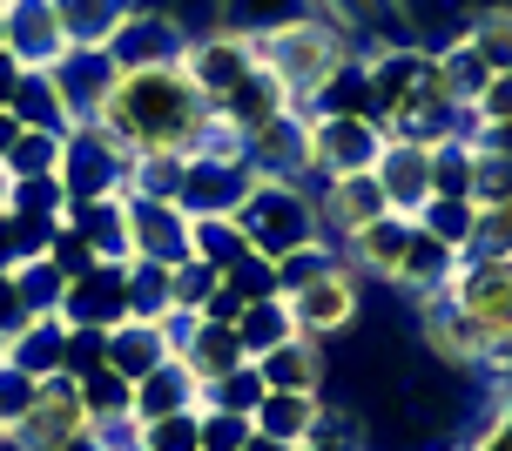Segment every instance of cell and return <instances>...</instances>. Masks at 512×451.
Here are the masks:
<instances>
[{
    "label": "cell",
    "mask_w": 512,
    "mask_h": 451,
    "mask_svg": "<svg viewBox=\"0 0 512 451\" xmlns=\"http://www.w3.org/2000/svg\"><path fill=\"white\" fill-rule=\"evenodd\" d=\"M95 128L128 162H142V155H196L216 135L209 101L196 95V81L182 68H128V75H115Z\"/></svg>",
    "instance_id": "obj_1"
},
{
    "label": "cell",
    "mask_w": 512,
    "mask_h": 451,
    "mask_svg": "<svg viewBox=\"0 0 512 451\" xmlns=\"http://www.w3.org/2000/svg\"><path fill=\"white\" fill-rule=\"evenodd\" d=\"M250 54H256V68L290 95V108H310L317 88H324L344 61H358L364 48L351 34H337L324 14H310V21H290V27H277V34H256Z\"/></svg>",
    "instance_id": "obj_2"
},
{
    "label": "cell",
    "mask_w": 512,
    "mask_h": 451,
    "mask_svg": "<svg viewBox=\"0 0 512 451\" xmlns=\"http://www.w3.org/2000/svg\"><path fill=\"white\" fill-rule=\"evenodd\" d=\"M236 229H243L250 256H263V263H283L290 250L324 243L317 236V202H310V189L304 182H270V176H256V189L243 196Z\"/></svg>",
    "instance_id": "obj_3"
},
{
    "label": "cell",
    "mask_w": 512,
    "mask_h": 451,
    "mask_svg": "<svg viewBox=\"0 0 512 451\" xmlns=\"http://www.w3.org/2000/svg\"><path fill=\"white\" fill-rule=\"evenodd\" d=\"M283 303H290V324L304 330V337L331 344V337H344V330H358V317H364V276L351 270V256L337 250L317 276H304L297 290H283Z\"/></svg>",
    "instance_id": "obj_4"
},
{
    "label": "cell",
    "mask_w": 512,
    "mask_h": 451,
    "mask_svg": "<svg viewBox=\"0 0 512 451\" xmlns=\"http://www.w3.org/2000/svg\"><path fill=\"white\" fill-rule=\"evenodd\" d=\"M250 189H256V169H250V155H243V142H230V135L216 128L203 149L189 155L176 202L189 209V216H236Z\"/></svg>",
    "instance_id": "obj_5"
},
{
    "label": "cell",
    "mask_w": 512,
    "mask_h": 451,
    "mask_svg": "<svg viewBox=\"0 0 512 451\" xmlns=\"http://www.w3.org/2000/svg\"><path fill=\"white\" fill-rule=\"evenodd\" d=\"M445 297L465 310V324L486 337L492 357L512 344V256H465Z\"/></svg>",
    "instance_id": "obj_6"
},
{
    "label": "cell",
    "mask_w": 512,
    "mask_h": 451,
    "mask_svg": "<svg viewBox=\"0 0 512 451\" xmlns=\"http://www.w3.org/2000/svg\"><path fill=\"white\" fill-rule=\"evenodd\" d=\"M378 149H384V128L378 122H358V115H310V108H304V169L317 182L371 176Z\"/></svg>",
    "instance_id": "obj_7"
},
{
    "label": "cell",
    "mask_w": 512,
    "mask_h": 451,
    "mask_svg": "<svg viewBox=\"0 0 512 451\" xmlns=\"http://www.w3.org/2000/svg\"><path fill=\"white\" fill-rule=\"evenodd\" d=\"M54 182H61L68 202H108V196L128 189V155L95 122H81V128L61 135V169H54Z\"/></svg>",
    "instance_id": "obj_8"
},
{
    "label": "cell",
    "mask_w": 512,
    "mask_h": 451,
    "mask_svg": "<svg viewBox=\"0 0 512 451\" xmlns=\"http://www.w3.org/2000/svg\"><path fill=\"white\" fill-rule=\"evenodd\" d=\"M88 438V411H81V384L68 371H48L34 377V404H27V418L14 425L7 445L14 451H68Z\"/></svg>",
    "instance_id": "obj_9"
},
{
    "label": "cell",
    "mask_w": 512,
    "mask_h": 451,
    "mask_svg": "<svg viewBox=\"0 0 512 451\" xmlns=\"http://www.w3.org/2000/svg\"><path fill=\"white\" fill-rule=\"evenodd\" d=\"M108 54H115V68H182V54H189V27L176 21V7H128L122 27H115V41H108Z\"/></svg>",
    "instance_id": "obj_10"
},
{
    "label": "cell",
    "mask_w": 512,
    "mask_h": 451,
    "mask_svg": "<svg viewBox=\"0 0 512 451\" xmlns=\"http://www.w3.org/2000/svg\"><path fill=\"white\" fill-rule=\"evenodd\" d=\"M0 48L14 54L27 75H48L54 61L68 54V34H61L54 0H0Z\"/></svg>",
    "instance_id": "obj_11"
},
{
    "label": "cell",
    "mask_w": 512,
    "mask_h": 451,
    "mask_svg": "<svg viewBox=\"0 0 512 451\" xmlns=\"http://www.w3.org/2000/svg\"><path fill=\"white\" fill-rule=\"evenodd\" d=\"M411 317H418V344H425L438 364H452V371H486V364H492L486 337L465 324V310L445 297V290L418 297V303H411Z\"/></svg>",
    "instance_id": "obj_12"
},
{
    "label": "cell",
    "mask_w": 512,
    "mask_h": 451,
    "mask_svg": "<svg viewBox=\"0 0 512 451\" xmlns=\"http://www.w3.org/2000/svg\"><path fill=\"white\" fill-rule=\"evenodd\" d=\"M371 182L391 216H418L432 202V142H411V135H384L378 162H371Z\"/></svg>",
    "instance_id": "obj_13"
},
{
    "label": "cell",
    "mask_w": 512,
    "mask_h": 451,
    "mask_svg": "<svg viewBox=\"0 0 512 451\" xmlns=\"http://www.w3.org/2000/svg\"><path fill=\"white\" fill-rule=\"evenodd\" d=\"M122 216H128V256L142 263H182L189 256V209L169 196H122Z\"/></svg>",
    "instance_id": "obj_14"
},
{
    "label": "cell",
    "mask_w": 512,
    "mask_h": 451,
    "mask_svg": "<svg viewBox=\"0 0 512 451\" xmlns=\"http://www.w3.org/2000/svg\"><path fill=\"white\" fill-rule=\"evenodd\" d=\"M115 54L108 48H68L61 61L48 68V81H54V95H61V108H68V122H95L102 115V101H108V88H115Z\"/></svg>",
    "instance_id": "obj_15"
},
{
    "label": "cell",
    "mask_w": 512,
    "mask_h": 451,
    "mask_svg": "<svg viewBox=\"0 0 512 451\" xmlns=\"http://www.w3.org/2000/svg\"><path fill=\"white\" fill-rule=\"evenodd\" d=\"M310 202H317V236H324L331 250H344L371 216H384V196H378L371 176H331V182L310 189Z\"/></svg>",
    "instance_id": "obj_16"
},
{
    "label": "cell",
    "mask_w": 512,
    "mask_h": 451,
    "mask_svg": "<svg viewBox=\"0 0 512 451\" xmlns=\"http://www.w3.org/2000/svg\"><path fill=\"white\" fill-rule=\"evenodd\" d=\"M283 115H290V95H283L263 68H250L223 101H209V122L223 128L230 142H250V135H263L270 122H283Z\"/></svg>",
    "instance_id": "obj_17"
},
{
    "label": "cell",
    "mask_w": 512,
    "mask_h": 451,
    "mask_svg": "<svg viewBox=\"0 0 512 451\" xmlns=\"http://www.w3.org/2000/svg\"><path fill=\"white\" fill-rule=\"evenodd\" d=\"M256 68V54H250V41H236V34H189V54H182V75L196 81V95L203 101H223L236 88V81Z\"/></svg>",
    "instance_id": "obj_18"
},
{
    "label": "cell",
    "mask_w": 512,
    "mask_h": 451,
    "mask_svg": "<svg viewBox=\"0 0 512 451\" xmlns=\"http://www.w3.org/2000/svg\"><path fill=\"white\" fill-rule=\"evenodd\" d=\"M317 14H324L337 34H351L364 54L411 41V7L405 0H317Z\"/></svg>",
    "instance_id": "obj_19"
},
{
    "label": "cell",
    "mask_w": 512,
    "mask_h": 451,
    "mask_svg": "<svg viewBox=\"0 0 512 451\" xmlns=\"http://www.w3.org/2000/svg\"><path fill=\"white\" fill-rule=\"evenodd\" d=\"M61 324H95V330H115L128 317V297H122V263H95L88 276H68V290H61V310H54Z\"/></svg>",
    "instance_id": "obj_20"
},
{
    "label": "cell",
    "mask_w": 512,
    "mask_h": 451,
    "mask_svg": "<svg viewBox=\"0 0 512 451\" xmlns=\"http://www.w3.org/2000/svg\"><path fill=\"white\" fill-rule=\"evenodd\" d=\"M176 330H182V317H162V324H142V317H122V324L108 330V371H122L128 384L135 377H149L155 364H169L176 357Z\"/></svg>",
    "instance_id": "obj_21"
},
{
    "label": "cell",
    "mask_w": 512,
    "mask_h": 451,
    "mask_svg": "<svg viewBox=\"0 0 512 451\" xmlns=\"http://www.w3.org/2000/svg\"><path fill=\"white\" fill-rule=\"evenodd\" d=\"M176 364L196 377V384H216L223 371L250 364V357H243V344H236V330H230V324H209V317H182V330H176Z\"/></svg>",
    "instance_id": "obj_22"
},
{
    "label": "cell",
    "mask_w": 512,
    "mask_h": 451,
    "mask_svg": "<svg viewBox=\"0 0 512 451\" xmlns=\"http://www.w3.org/2000/svg\"><path fill=\"white\" fill-rule=\"evenodd\" d=\"M459 263H465L459 250H445L438 236H425V229L411 223V243H405V256H398V270H391V290H405L411 303L432 297V290H452Z\"/></svg>",
    "instance_id": "obj_23"
},
{
    "label": "cell",
    "mask_w": 512,
    "mask_h": 451,
    "mask_svg": "<svg viewBox=\"0 0 512 451\" xmlns=\"http://www.w3.org/2000/svg\"><path fill=\"white\" fill-rule=\"evenodd\" d=\"M405 243H411V216H391V209H384V216H371V223L344 243V256H351V270H358L364 283H371V276H378V283H391V270H398Z\"/></svg>",
    "instance_id": "obj_24"
},
{
    "label": "cell",
    "mask_w": 512,
    "mask_h": 451,
    "mask_svg": "<svg viewBox=\"0 0 512 451\" xmlns=\"http://www.w3.org/2000/svg\"><path fill=\"white\" fill-rule=\"evenodd\" d=\"M176 411H203V384L169 357V364H155L149 377H135V425L176 418Z\"/></svg>",
    "instance_id": "obj_25"
},
{
    "label": "cell",
    "mask_w": 512,
    "mask_h": 451,
    "mask_svg": "<svg viewBox=\"0 0 512 451\" xmlns=\"http://www.w3.org/2000/svg\"><path fill=\"white\" fill-rule=\"evenodd\" d=\"M317 0H216V34H236V41H256V34H277L290 21H310Z\"/></svg>",
    "instance_id": "obj_26"
},
{
    "label": "cell",
    "mask_w": 512,
    "mask_h": 451,
    "mask_svg": "<svg viewBox=\"0 0 512 451\" xmlns=\"http://www.w3.org/2000/svg\"><path fill=\"white\" fill-rule=\"evenodd\" d=\"M432 81H438V95L452 101V108H472L479 88L492 81V68H486V54L472 48L465 34H452L445 48H432Z\"/></svg>",
    "instance_id": "obj_27"
},
{
    "label": "cell",
    "mask_w": 512,
    "mask_h": 451,
    "mask_svg": "<svg viewBox=\"0 0 512 451\" xmlns=\"http://www.w3.org/2000/svg\"><path fill=\"white\" fill-rule=\"evenodd\" d=\"M256 371H263L270 391H324V344L297 330L290 344H277V351L256 357Z\"/></svg>",
    "instance_id": "obj_28"
},
{
    "label": "cell",
    "mask_w": 512,
    "mask_h": 451,
    "mask_svg": "<svg viewBox=\"0 0 512 451\" xmlns=\"http://www.w3.org/2000/svg\"><path fill=\"white\" fill-rule=\"evenodd\" d=\"M317 411H324V391H270V398L250 411V431L277 438V445H304L310 425H317Z\"/></svg>",
    "instance_id": "obj_29"
},
{
    "label": "cell",
    "mask_w": 512,
    "mask_h": 451,
    "mask_svg": "<svg viewBox=\"0 0 512 451\" xmlns=\"http://www.w3.org/2000/svg\"><path fill=\"white\" fill-rule=\"evenodd\" d=\"M61 223H75L88 236V250L102 256V263H128V216H122V196L108 202H68V216Z\"/></svg>",
    "instance_id": "obj_30"
},
{
    "label": "cell",
    "mask_w": 512,
    "mask_h": 451,
    "mask_svg": "<svg viewBox=\"0 0 512 451\" xmlns=\"http://www.w3.org/2000/svg\"><path fill=\"white\" fill-rule=\"evenodd\" d=\"M128 7H135V0H54V14H61V34H68V48H108Z\"/></svg>",
    "instance_id": "obj_31"
},
{
    "label": "cell",
    "mask_w": 512,
    "mask_h": 451,
    "mask_svg": "<svg viewBox=\"0 0 512 451\" xmlns=\"http://www.w3.org/2000/svg\"><path fill=\"white\" fill-rule=\"evenodd\" d=\"M236 344H243V357H263V351H277V344H290V337H297V324H290V303L283 297H256V303H243V310H236Z\"/></svg>",
    "instance_id": "obj_32"
},
{
    "label": "cell",
    "mask_w": 512,
    "mask_h": 451,
    "mask_svg": "<svg viewBox=\"0 0 512 451\" xmlns=\"http://www.w3.org/2000/svg\"><path fill=\"white\" fill-rule=\"evenodd\" d=\"M61 317H27L14 337H7V364L14 371H27V377H48V371H61Z\"/></svg>",
    "instance_id": "obj_33"
},
{
    "label": "cell",
    "mask_w": 512,
    "mask_h": 451,
    "mask_svg": "<svg viewBox=\"0 0 512 451\" xmlns=\"http://www.w3.org/2000/svg\"><path fill=\"white\" fill-rule=\"evenodd\" d=\"M7 115L21 128H54V135H68V108H61V95H54V81L48 75H27L21 68V81H14V95H7Z\"/></svg>",
    "instance_id": "obj_34"
},
{
    "label": "cell",
    "mask_w": 512,
    "mask_h": 451,
    "mask_svg": "<svg viewBox=\"0 0 512 451\" xmlns=\"http://www.w3.org/2000/svg\"><path fill=\"white\" fill-rule=\"evenodd\" d=\"M75 384H81V411H88V431H95V425H115V418H135V384H128L122 371L95 364V371L75 377Z\"/></svg>",
    "instance_id": "obj_35"
},
{
    "label": "cell",
    "mask_w": 512,
    "mask_h": 451,
    "mask_svg": "<svg viewBox=\"0 0 512 451\" xmlns=\"http://www.w3.org/2000/svg\"><path fill=\"white\" fill-rule=\"evenodd\" d=\"M459 34L486 54L492 75H512V0H492V7H479V14H465Z\"/></svg>",
    "instance_id": "obj_36"
},
{
    "label": "cell",
    "mask_w": 512,
    "mask_h": 451,
    "mask_svg": "<svg viewBox=\"0 0 512 451\" xmlns=\"http://www.w3.org/2000/svg\"><path fill=\"white\" fill-rule=\"evenodd\" d=\"M122 297H128V317H142V324L176 317V310H169V270H162V263L128 256V263H122Z\"/></svg>",
    "instance_id": "obj_37"
},
{
    "label": "cell",
    "mask_w": 512,
    "mask_h": 451,
    "mask_svg": "<svg viewBox=\"0 0 512 451\" xmlns=\"http://www.w3.org/2000/svg\"><path fill=\"white\" fill-rule=\"evenodd\" d=\"M0 169H7V182H48L61 169V135L54 128H21L14 149L0 155Z\"/></svg>",
    "instance_id": "obj_38"
},
{
    "label": "cell",
    "mask_w": 512,
    "mask_h": 451,
    "mask_svg": "<svg viewBox=\"0 0 512 451\" xmlns=\"http://www.w3.org/2000/svg\"><path fill=\"white\" fill-rule=\"evenodd\" d=\"M7 283H14V297H21L27 317H54V310H61V290H68V276L54 270L48 256H27V263H14V270H7Z\"/></svg>",
    "instance_id": "obj_39"
},
{
    "label": "cell",
    "mask_w": 512,
    "mask_h": 451,
    "mask_svg": "<svg viewBox=\"0 0 512 451\" xmlns=\"http://www.w3.org/2000/svg\"><path fill=\"white\" fill-rule=\"evenodd\" d=\"M411 223L425 229V236H438V243H445V250H472V229H479V209H472V202L465 196H432L425 202V209H418V216H411Z\"/></svg>",
    "instance_id": "obj_40"
},
{
    "label": "cell",
    "mask_w": 512,
    "mask_h": 451,
    "mask_svg": "<svg viewBox=\"0 0 512 451\" xmlns=\"http://www.w3.org/2000/svg\"><path fill=\"white\" fill-rule=\"evenodd\" d=\"M189 256H203L209 270H230L250 256V243H243L236 216H189Z\"/></svg>",
    "instance_id": "obj_41"
},
{
    "label": "cell",
    "mask_w": 512,
    "mask_h": 451,
    "mask_svg": "<svg viewBox=\"0 0 512 451\" xmlns=\"http://www.w3.org/2000/svg\"><path fill=\"white\" fill-rule=\"evenodd\" d=\"M472 176H479V142H472V135L432 142V196H465L472 202Z\"/></svg>",
    "instance_id": "obj_42"
},
{
    "label": "cell",
    "mask_w": 512,
    "mask_h": 451,
    "mask_svg": "<svg viewBox=\"0 0 512 451\" xmlns=\"http://www.w3.org/2000/svg\"><path fill=\"white\" fill-rule=\"evenodd\" d=\"M310 115H358V122H371V81H364V54H358V61H344V68H337V75L317 88Z\"/></svg>",
    "instance_id": "obj_43"
},
{
    "label": "cell",
    "mask_w": 512,
    "mask_h": 451,
    "mask_svg": "<svg viewBox=\"0 0 512 451\" xmlns=\"http://www.w3.org/2000/svg\"><path fill=\"white\" fill-rule=\"evenodd\" d=\"M223 290V270H209L203 256H182L169 263V310L176 317H203V303Z\"/></svg>",
    "instance_id": "obj_44"
},
{
    "label": "cell",
    "mask_w": 512,
    "mask_h": 451,
    "mask_svg": "<svg viewBox=\"0 0 512 451\" xmlns=\"http://www.w3.org/2000/svg\"><path fill=\"white\" fill-rule=\"evenodd\" d=\"M263 398H270V384H263L256 364H236V371H223L216 384H203V411H236V418H250Z\"/></svg>",
    "instance_id": "obj_45"
},
{
    "label": "cell",
    "mask_w": 512,
    "mask_h": 451,
    "mask_svg": "<svg viewBox=\"0 0 512 451\" xmlns=\"http://www.w3.org/2000/svg\"><path fill=\"white\" fill-rule=\"evenodd\" d=\"M48 263H54L61 276H88L95 263H102V256L88 250V236H81L75 223H54V236H48Z\"/></svg>",
    "instance_id": "obj_46"
},
{
    "label": "cell",
    "mask_w": 512,
    "mask_h": 451,
    "mask_svg": "<svg viewBox=\"0 0 512 451\" xmlns=\"http://www.w3.org/2000/svg\"><path fill=\"white\" fill-rule=\"evenodd\" d=\"M223 290H230L236 303L277 297V270H270V263H263V256H243V263H230V270H223Z\"/></svg>",
    "instance_id": "obj_47"
},
{
    "label": "cell",
    "mask_w": 512,
    "mask_h": 451,
    "mask_svg": "<svg viewBox=\"0 0 512 451\" xmlns=\"http://www.w3.org/2000/svg\"><path fill=\"white\" fill-rule=\"evenodd\" d=\"M196 418H203V411H176V418L142 425V451H203L196 445Z\"/></svg>",
    "instance_id": "obj_48"
},
{
    "label": "cell",
    "mask_w": 512,
    "mask_h": 451,
    "mask_svg": "<svg viewBox=\"0 0 512 451\" xmlns=\"http://www.w3.org/2000/svg\"><path fill=\"white\" fill-rule=\"evenodd\" d=\"M250 438V418H236V411H203L196 418V445L203 451H243Z\"/></svg>",
    "instance_id": "obj_49"
},
{
    "label": "cell",
    "mask_w": 512,
    "mask_h": 451,
    "mask_svg": "<svg viewBox=\"0 0 512 451\" xmlns=\"http://www.w3.org/2000/svg\"><path fill=\"white\" fill-rule=\"evenodd\" d=\"M499 202H512V162H499V155L479 149V176H472V209H499Z\"/></svg>",
    "instance_id": "obj_50"
},
{
    "label": "cell",
    "mask_w": 512,
    "mask_h": 451,
    "mask_svg": "<svg viewBox=\"0 0 512 451\" xmlns=\"http://www.w3.org/2000/svg\"><path fill=\"white\" fill-rule=\"evenodd\" d=\"M465 256H512V202L479 209V229H472V250Z\"/></svg>",
    "instance_id": "obj_51"
},
{
    "label": "cell",
    "mask_w": 512,
    "mask_h": 451,
    "mask_svg": "<svg viewBox=\"0 0 512 451\" xmlns=\"http://www.w3.org/2000/svg\"><path fill=\"white\" fill-rule=\"evenodd\" d=\"M465 115H472V135H479V128H499V122H512V75H492L486 88H479V101L465 108Z\"/></svg>",
    "instance_id": "obj_52"
},
{
    "label": "cell",
    "mask_w": 512,
    "mask_h": 451,
    "mask_svg": "<svg viewBox=\"0 0 512 451\" xmlns=\"http://www.w3.org/2000/svg\"><path fill=\"white\" fill-rule=\"evenodd\" d=\"M27 404H34V377L14 371V364H0V425H7V438H14V425L27 418Z\"/></svg>",
    "instance_id": "obj_53"
},
{
    "label": "cell",
    "mask_w": 512,
    "mask_h": 451,
    "mask_svg": "<svg viewBox=\"0 0 512 451\" xmlns=\"http://www.w3.org/2000/svg\"><path fill=\"white\" fill-rule=\"evenodd\" d=\"M465 451H512V391H499L486 411V425L472 431V445Z\"/></svg>",
    "instance_id": "obj_54"
},
{
    "label": "cell",
    "mask_w": 512,
    "mask_h": 451,
    "mask_svg": "<svg viewBox=\"0 0 512 451\" xmlns=\"http://www.w3.org/2000/svg\"><path fill=\"white\" fill-rule=\"evenodd\" d=\"M472 142H479L486 155H499V162H512V122H499V128H479Z\"/></svg>",
    "instance_id": "obj_55"
},
{
    "label": "cell",
    "mask_w": 512,
    "mask_h": 451,
    "mask_svg": "<svg viewBox=\"0 0 512 451\" xmlns=\"http://www.w3.org/2000/svg\"><path fill=\"white\" fill-rule=\"evenodd\" d=\"M236 310H243V303H236L230 290H216V297L203 303V317H209V324H236Z\"/></svg>",
    "instance_id": "obj_56"
},
{
    "label": "cell",
    "mask_w": 512,
    "mask_h": 451,
    "mask_svg": "<svg viewBox=\"0 0 512 451\" xmlns=\"http://www.w3.org/2000/svg\"><path fill=\"white\" fill-rule=\"evenodd\" d=\"M14 81H21V61L0 48V108H7V95H14Z\"/></svg>",
    "instance_id": "obj_57"
},
{
    "label": "cell",
    "mask_w": 512,
    "mask_h": 451,
    "mask_svg": "<svg viewBox=\"0 0 512 451\" xmlns=\"http://www.w3.org/2000/svg\"><path fill=\"white\" fill-rule=\"evenodd\" d=\"M14 135H21V122H14V115H7V108H0V155L14 149Z\"/></svg>",
    "instance_id": "obj_58"
},
{
    "label": "cell",
    "mask_w": 512,
    "mask_h": 451,
    "mask_svg": "<svg viewBox=\"0 0 512 451\" xmlns=\"http://www.w3.org/2000/svg\"><path fill=\"white\" fill-rule=\"evenodd\" d=\"M243 451H290V445H277V438H263V431H250V438H243Z\"/></svg>",
    "instance_id": "obj_59"
},
{
    "label": "cell",
    "mask_w": 512,
    "mask_h": 451,
    "mask_svg": "<svg viewBox=\"0 0 512 451\" xmlns=\"http://www.w3.org/2000/svg\"><path fill=\"white\" fill-rule=\"evenodd\" d=\"M290 451H344V445H317V438H304V445H290Z\"/></svg>",
    "instance_id": "obj_60"
},
{
    "label": "cell",
    "mask_w": 512,
    "mask_h": 451,
    "mask_svg": "<svg viewBox=\"0 0 512 451\" xmlns=\"http://www.w3.org/2000/svg\"><path fill=\"white\" fill-rule=\"evenodd\" d=\"M68 451H95V445H88V438H81V445H68Z\"/></svg>",
    "instance_id": "obj_61"
},
{
    "label": "cell",
    "mask_w": 512,
    "mask_h": 451,
    "mask_svg": "<svg viewBox=\"0 0 512 451\" xmlns=\"http://www.w3.org/2000/svg\"><path fill=\"white\" fill-rule=\"evenodd\" d=\"M0 445H7V425H0Z\"/></svg>",
    "instance_id": "obj_62"
},
{
    "label": "cell",
    "mask_w": 512,
    "mask_h": 451,
    "mask_svg": "<svg viewBox=\"0 0 512 451\" xmlns=\"http://www.w3.org/2000/svg\"><path fill=\"white\" fill-rule=\"evenodd\" d=\"M135 451H142V445H135Z\"/></svg>",
    "instance_id": "obj_63"
}]
</instances>
